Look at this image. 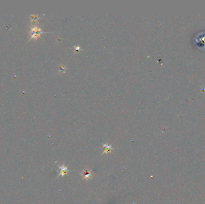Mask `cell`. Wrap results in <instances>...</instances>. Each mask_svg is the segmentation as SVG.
Listing matches in <instances>:
<instances>
[{"instance_id": "3957f363", "label": "cell", "mask_w": 205, "mask_h": 204, "mask_svg": "<svg viewBox=\"0 0 205 204\" xmlns=\"http://www.w3.org/2000/svg\"><path fill=\"white\" fill-rule=\"evenodd\" d=\"M83 173V175H83V178H85V179L88 180V179H89L90 177H91V171H89L85 170Z\"/></svg>"}, {"instance_id": "7a4b0ae2", "label": "cell", "mask_w": 205, "mask_h": 204, "mask_svg": "<svg viewBox=\"0 0 205 204\" xmlns=\"http://www.w3.org/2000/svg\"><path fill=\"white\" fill-rule=\"evenodd\" d=\"M103 147L104 148V152H103V154H104V153H110V152H111V150H113V148L112 147V146H111V145H108V144H103Z\"/></svg>"}, {"instance_id": "6da1fadb", "label": "cell", "mask_w": 205, "mask_h": 204, "mask_svg": "<svg viewBox=\"0 0 205 204\" xmlns=\"http://www.w3.org/2000/svg\"><path fill=\"white\" fill-rule=\"evenodd\" d=\"M59 170H60V172L59 173V176H64L65 174H66V173H68V168L66 166H65L64 165L59 166Z\"/></svg>"}]
</instances>
